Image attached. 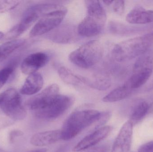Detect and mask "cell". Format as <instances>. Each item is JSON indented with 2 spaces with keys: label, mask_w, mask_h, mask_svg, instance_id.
<instances>
[{
  "label": "cell",
  "mask_w": 153,
  "mask_h": 152,
  "mask_svg": "<svg viewBox=\"0 0 153 152\" xmlns=\"http://www.w3.org/2000/svg\"><path fill=\"white\" fill-rule=\"evenodd\" d=\"M15 121L9 117H0V130H2L14 124Z\"/></svg>",
  "instance_id": "cell-25"
},
{
  "label": "cell",
  "mask_w": 153,
  "mask_h": 152,
  "mask_svg": "<svg viewBox=\"0 0 153 152\" xmlns=\"http://www.w3.org/2000/svg\"><path fill=\"white\" fill-rule=\"evenodd\" d=\"M44 83V79L41 74L37 72L30 74L26 79L20 93L24 95L36 94L41 90Z\"/></svg>",
  "instance_id": "cell-15"
},
{
  "label": "cell",
  "mask_w": 153,
  "mask_h": 152,
  "mask_svg": "<svg viewBox=\"0 0 153 152\" xmlns=\"http://www.w3.org/2000/svg\"><path fill=\"white\" fill-rule=\"evenodd\" d=\"M134 76L148 80L153 74V51L149 50L138 57L133 67Z\"/></svg>",
  "instance_id": "cell-11"
},
{
  "label": "cell",
  "mask_w": 153,
  "mask_h": 152,
  "mask_svg": "<svg viewBox=\"0 0 153 152\" xmlns=\"http://www.w3.org/2000/svg\"><path fill=\"white\" fill-rule=\"evenodd\" d=\"M65 8L61 6L46 13L41 17L30 32V37L42 35L57 27L63 20L67 13Z\"/></svg>",
  "instance_id": "cell-7"
},
{
  "label": "cell",
  "mask_w": 153,
  "mask_h": 152,
  "mask_svg": "<svg viewBox=\"0 0 153 152\" xmlns=\"http://www.w3.org/2000/svg\"><path fill=\"white\" fill-rule=\"evenodd\" d=\"M111 4L113 10L117 14L122 15L124 13L125 10V1L121 0L113 1Z\"/></svg>",
  "instance_id": "cell-24"
},
{
  "label": "cell",
  "mask_w": 153,
  "mask_h": 152,
  "mask_svg": "<svg viewBox=\"0 0 153 152\" xmlns=\"http://www.w3.org/2000/svg\"><path fill=\"white\" fill-rule=\"evenodd\" d=\"M144 90L146 92H150L153 90V74H152L147 83L145 85Z\"/></svg>",
  "instance_id": "cell-28"
},
{
  "label": "cell",
  "mask_w": 153,
  "mask_h": 152,
  "mask_svg": "<svg viewBox=\"0 0 153 152\" xmlns=\"http://www.w3.org/2000/svg\"><path fill=\"white\" fill-rule=\"evenodd\" d=\"M113 1H104L102 2H103L105 4H107V5H109L112 4Z\"/></svg>",
  "instance_id": "cell-30"
},
{
  "label": "cell",
  "mask_w": 153,
  "mask_h": 152,
  "mask_svg": "<svg viewBox=\"0 0 153 152\" xmlns=\"http://www.w3.org/2000/svg\"><path fill=\"white\" fill-rule=\"evenodd\" d=\"M87 14L77 28L80 35L86 37L95 36L102 31L107 20V15L100 2L85 1Z\"/></svg>",
  "instance_id": "cell-2"
},
{
  "label": "cell",
  "mask_w": 153,
  "mask_h": 152,
  "mask_svg": "<svg viewBox=\"0 0 153 152\" xmlns=\"http://www.w3.org/2000/svg\"><path fill=\"white\" fill-rule=\"evenodd\" d=\"M2 100V94H0V104H1V101Z\"/></svg>",
  "instance_id": "cell-33"
},
{
  "label": "cell",
  "mask_w": 153,
  "mask_h": 152,
  "mask_svg": "<svg viewBox=\"0 0 153 152\" xmlns=\"http://www.w3.org/2000/svg\"><path fill=\"white\" fill-rule=\"evenodd\" d=\"M111 148L109 142L99 144L95 146L80 152H109L111 151Z\"/></svg>",
  "instance_id": "cell-23"
},
{
  "label": "cell",
  "mask_w": 153,
  "mask_h": 152,
  "mask_svg": "<svg viewBox=\"0 0 153 152\" xmlns=\"http://www.w3.org/2000/svg\"><path fill=\"white\" fill-rule=\"evenodd\" d=\"M19 1L0 0V13H4L15 9L20 4Z\"/></svg>",
  "instance_id": "cell-21"
},
{
  "label": "cell",
  "mask_w": 153,
  "mask_h": 152,
  "mask_svg": "<svg viewBox=\"0 0 153 152\" xmlns=\"http://www.w3.org/2000/svg\"><path fill=\"white\" fill-rule=\"evenodd\" d=\"M134 90L129 86L127 82L115 88L102 98L104 102L112 103L119 101L129 96Z\"/></svg>",
  "instance_id": "cell-18"
},
{
  "label": "cell",
  "mask_w": 153,
  "mask_h": 152,
  "mask_svg": "<svg viewBox=\"0 0 153 152\" xmlns=\"http://www.w3.org/2000/svg\"><path fill=\"white\" fill-rule=\"evenodd\" d=\"M24 39L8 41L0 46V62L9 57L14 51L25 44Z\"/></svg>",
  "instance_id": "cell-20"
},
{
  "label": "cell",
  "mask_w": 153,
  "mask_h": 152,
  "mask_svg": "<svg viewBox=\"0 0 153 152\" xmlns=\"http://www.w3.org/2000/svg\"><path fill=\"white\" fill-rule=\"evenodd\" d=\"M57 4H39L29 8L23 14L20 22L13 26L4 37L5 41H12L26 32L39 19L45 14L57 8Z\"/></svg>",
  "instance_id": "cell-4"
},
{
  "label": "cell",
  "mask_w": 153,
  "mask_h": 152,
  "mask_svg": "<svg viewBox=\"0 0 153 152\" xmlns=\"http://www.w3.org/2000/svg\"><path fill=\"white\" fill-rule=\"evenodd\" d=\"M22 131L19 130H14L12 131L9 134V141L11 143L14 142V141L17 137L22 136L23 135Z\"/></svg>",
  "instance_id": "cell-26"
},
{
  "label": "cell",
  "mask_w": 153,
  "mask_h": 152,
  "mask_svg": "<svg viewBox=\"0 0 153 152\" xmlns=\"http://www.w3.org/2000/svg\"><path fill=\"white\" fill-rule=\"evenodd\" d=\"M47 149L44 148V149H37V150H33L28 152H47Z\"/></svg>",
  "instance_id": "cell-29"
},
{
  "label": "cell",
  "mask_w": 153,
  "mask_h": 152,
  "mask_svg": "<svg viewBox=\"0 0 153 152\" xmlns=\"http://www.w3.org/2000/svg\"><path fill=\"white\" fill-rule=\"evenodd\" d=\"M153 44V33L128 39L115 46L112 56L118 62L130 60L150 50Z\"/></svg>",
  "instance_id": "cell-1"
},
{
  "label": "cell",
  "mask_w": 153,
  "mask_h": 152,
  "mask_svg": "<svg viewBox=\"0 0 153 152\" xmlns=\"http://www.w3.org/2000/svg\"><path fill=\"white\" fill-rule=\"evenodd\" d=\"M138 152H153V141L142 145L138 149Z\"/></svg>",
  "instance_id": "cell-27"
},
{
  "label": "cell",
  "mask_w": 153,
  "mask_h": 152,
  "mask_svg": "<svg viewBox=\"0 0 153 152\" xmlns=\"http://www.w3.org/2000/svg\"><path fill=\"white\" fill-rule=\"evenodd\" d=\"M103 54V46L101 42L92 40L72 52L69 55V59L79 68L88 69L98 63Z\"/></svg>",
  "instance_id": "cell-5"
},
{
  "label": "cell",
  "mask_w": 153,
  "mask_h": 152,
  "mask_svg": "<svg viewBox=\"0 0 153 152\" xmlns=\"http://www.w3.org/2000/svg\"><path fill=\"white\" fill-rule=\"evenodd\" d=\"M4 37V35L3 33L1 32V31H0V40H1L2 38H3Z\"/></svg>",
  "instance_id": "cell-31"
},
{
  "label": "cell",
  "mask_w": 153,
  "mask_h": 152,
  "mask_svg": "<svg viewBox=\"0 0 153 152\" xmlns=\"http://www.w3.org/2000/svg\"><path fill=\"white\" fill-rule=\"evenodd\" d=\"M0 152H10L9 151H5V150H3L1 148H0Z\"/></svg>",
  "instance_id": "cell-32"
},
{
  "label": "cell",
  "mask_w": 153,
  "mask_h": 152,
  "mask_svg": "<svg viewBox=\"0 0 153 152\" xmlns=\"http://www.w3.org/2000/svg\"><path fill=\"white\" fill-rule=\"evenodd\" d=\"M59 87L52 84L46 87L42 92L31 97L26 103L27 108L33 112L45 108L60 94Z\"/></svg>",
  "instance_id": "cell-9"
},
{
  "label": "cell",
  "mask_w": 153,
  "mask_h": 152,
  "mask_svg": "<svg viewBox=\"0 0 153 152\" xmlns=\"http://www.w3.org/2000/svg\"><path fill=\"white\" fill-rule=\"evenodd\" d=\"M133 125L129 120L123 125L111 148V152H130Z\"/></svg>",
  "instance_id": "cell-12"
},
{
  "label": "cell",
  "mask_w": 153,
  "mask_h": 152,
  "mask_svg": "<svg viewBox=\"0 0 153 152\" xmlns=\"http://www.w3.org/2000/svg\"><path fill=\"white\" fill-rule=\"evenodd\" d=\"M58 75L63 81L68 84L78 85L80 84H85L87 83V79L77 76L71 70L65 67H61L58 69Z\"/></svg>",
  "instance_id": "cell-19"
},
{
  "label": "cell",
  "mask_w": 153,
  "mask_h": 152,
  "mask_svg": "<svg viewBox=\"0 0 153 152\" xmlns=\"http://www.w3.org/2000/svg\"><path fill=\"white\" fill-rule=\"evenodd\" d=\"M48 60L49 57L45 53L31 54L27 56L22 61L21 66L22 72L27 75L36 73L39 69L45 67Z\"/></svg>",
  "instance_id": "cell-13"
},
{
  "label": "cell",
  "mask_w": 153,
  "mask_h": 152,
  "mask_svg": "<svg viewBox=\"0 0 153 152\" xmlns=\"http://www.w3.org/2000/svg\"><path fill=\"white\" fill-rule=\"evenodd\" d=\"M112 130L111 126H104L83 138L74 146L73 151L80 152L100 144L110 134Z\"/></svg>",
  "instance_id": "cell-10"
},
{
  "label": "cell",
  "mask_w": 153,
  "mask_h": 152,
  "mask_svg": "<svg viewBox=\"0 0 153 152\" xmlns=\"http://www.w3.org/2000/svg\"><path fill=\"white\" fill-rule=\"evenodd\" d=\"M62 140L61 130H50L39 132L33 135L30 139L32 145L43 147L53 144Z\"/></svg>",
  "instance_id": "cell-14"
},
{
  "label": "cell",
  "mask_w": 153,
  "mask_h": 152,
  "mask_svg": "<svg viewBox=\"0 0 153 152\" xmlns=\"http://www.w3.org/2000/svg\"><path fill=\"white\" fill-rule=\"evenodd\" d=\"M73 103L72 97L60 94L45 108L34 112V114L40 119L53 120L61 117L72 106Z\"/></svg>",
  "instance_id": "cell-8"
},
{
  "label": "cell",
  "mask_w": 153,
  "mask_h": 152,
  "mask_svg": "<svg viewBox=\"0 0 153 152\" xmlns=\"http://www.w3.org/2000/svg\"><path fill=\"white\" fill-rule=\"evenodd\" d=\"M101 114V112L94 109L77 111L72 113L61 130L62 140L68 141L75 137L86 128L94 124Z\"/></svg>",
  "instance_id": "cell-3"
},
{
  "label": "cell",
  "mask_w": 153,
  "mask_h": 152,
  "mask_svg": "<svg viewBox=\"0 0 153 152\" xmlns=\"http://www.w3.org/2000/svg\"><path fill=\"white\" fill-rule=\"evenodd\" d=\"M153 104V99L151 101L139 100L136 103L131 109L130 120L133 126L138 123L146 116Z\"/></svg>",
  "instance_id": "cell-17"
},
{
  "label": "cell",
  "mask_w": 153,
  "mask_h": 152,
  "mask_svg": "<svg viewBox=\"0 0 153 152\" xmlns=\"http://www.w3.org/2000/svg\"></svg>",
  "instance_id": "cell-34"
},
{
  "label": "cell",
  "mask_w": 153,
  "mask_h": 152,
  "mask_svg": "<svg viewBox=\"0 0 153 152\" xmlns=\"http://www.w3.org/2000/svg\"><path fill=\"white\" fill-rule=\"evenodd\" d=\"M1 94L0 107L4 114L15 121L24 119L27 112L22 105L21 97L17 90L9 88Z\"/></svg>",
  "instance_id": "cell-6"
},
{
  "label": "cell",
  "mask_w": 153,
  "mask_h": 152,
  "mask_svg": "<svg viewBox=\"0 0 153 152\" xmlns=\"http://www.w3.org/2000/svg\"><path fill=\"white\" fill-rule=\"evenodd\" d=\"M126 20L132 24H146L153 22V10L136 7L130 11Z\"/></svg>",
  "instance_id": "cell-16"
},
{
  "label": "cell",
  "mask_w": 153,
  "mask_h": 152,
  "mask_svg": "<svg viewBox=\"0 0 153 152\" xmlns=\"http://www.w3.org/2000/svg\"><path fill=\"white\" fill-rule=\"evenodd\" d=\"M13 68L7 67L0 70V89L9 80L11 75L13 72Z\"/></svg>",
  "instance_id": "cell-22"
}]
</instances>
